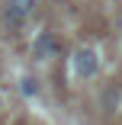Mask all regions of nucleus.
I'll return each mask as SVG.
<instances>
[{"mask_svg": "<svg viewBox=\"0 0 122 125\" xmlns=\"http://www.w3.org/2000/svg\"><path fill=\"white\" fill-rule=\"evenodd\" d=\"M35 3H39V0H7V7H3V19H7V26H10V29H22V26L32 19Z\"/></svg>", "mask_w": 122, "mask_h": 125, "instance_id": "nucleus-1", "label": "nucleus"}, {"mask_svg": "<svg viewBox=\"0 0 122 125\" xmlns=\"http://www.w3.org/2000/svg\"><path fill=\"white\" fill-rule=\"evenodd\" d=\"M71 64H74V74L80 80H90V77H96V71H100V55H96L93 48H77Z\"/></svg>", "mask_w": 122, "mask_h": 125, "instance_id": "nucleus-2", "label": "nucleus"}, {"mask_svg": "<svg viewBox=\"0 0 122 125\" xmlns=\"http://www.w3.org/2000/svg\"><path fill=\"white\" fill-rule=\"evenodd\" d=\"M58 52H61V42L55 39V32H39V35H35V42H32V55H35L39 61H52Z\"/></svg>", "mask_w": 122, "mask_h": 125, "instance_id": "nucleus-3", "label": "nucleus"}, {"mask_svg": "<svg viewBox=\"0 0 122 125\" xmlns=\"http://www.w3.org/2000/svg\"><path fill=\"white\" fill-rule=\"evenodd\" d=\"M19 90H22V96H35V93H39V83H35L32 77H22V87H19Z\"/></svg>", "mask_w": 122, "mask_h": 125, "instance_id": "nucleus-4", "label": "nucleus"}, {"mask_svg": "<svg viewBox=\"0 0 122 125\" xmlns=\"http://www.w3.org/2000/svg\"><path fill=\"white\" fill-rule=\"evenodd\" d=\"M116 29L122 32V7H119V13H116Z\"/></svg>", "mask_w": 122, "mask_h": 125, "instance_id": "nucleus-5", "label": "nucleus"}]
</instances>
